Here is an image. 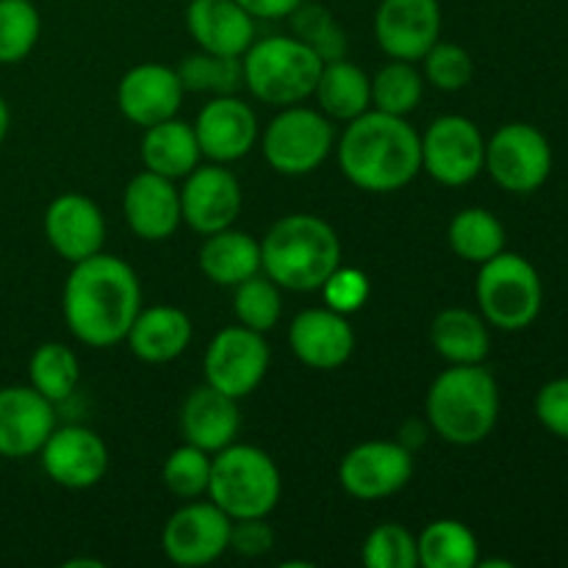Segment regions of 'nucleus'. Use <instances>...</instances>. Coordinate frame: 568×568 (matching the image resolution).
I'll use <instances>...</instances> for the list:
<instances>
[{
    "label": "nucleus",
    "instance_id": "obj_1",
    "mask_svg": "<svg viewBox=\"0 0 568 568\" xmlns=\"http://www.w3.org/2000/svg\"><path fill=\"white\" fill-rule=\"evenodd\" d=\"M61 311L72 336L87 347L125 342L142 311V286L131 266L116 255H89L72 264L61 294Z\"/></svg>",
    "mask_w": 568,
    "mask_h": 568
},
{
    "label": "nucleus",
    "instance_id": "obj_2",
    "mask_svg": "<svg viewBox=\"0 0 568 568\" xmlns=\"http://www.w3.org/2000/svg\"><path fill=\"white\" fill-rule=\"evenodd\" d=\"M338 166L364 192H397L419 175L422 136L405 116L364 111L347 122L338 142Z\"/></svg>",
    "mask_w": 568,
    "mask_h": 568
},
{
    "label": "nucleus",
    "instance_id": "obj_3",
    "mask_svg": "<svg viewBox=\"0 0 568 568\" xmlns=\"http://www.w3.org/2000/svg\"><path fill=\"white\" fill-rule=\"evenodd\" d=\"M338 266L342 242L322 216H283L261 242V272L288 292H316Z\"/></svg>",
    "mask_w": 568,
    "mask_h": 568
},
{
    "label": "nucleus",
    "instance_id": "obj_4",
    "mask_svg": "<svg viewBox=\"0 0 568 568\" xmlns=\"http://www.w3.org/2000/svg\"><path fill=\"white\" fill-rule=\"evenodd\" d=\"M425 410L444 442L475 447L497 427L499 386L483 364H453L433 381Z\"/></svg>",
    "mask_w": 568,
    "mask_h": 568
},
{
    "label": "nucleus",
    "instance_id": "obj_5",
    "mask_svg": "<svg viewBox=\"0 0 568 568\" xmlns=\"http://www.w3.org/2000/svg\"><path fill=\"white\" fill-rule=\"evenodd\" d=\"M281 469L253 444H231L211 458L209 497L236 519H266L281 503Z\"/></svg>",
    "mask_w": 568,
    "mask_h": 568
},
{
    "label": "nucleus",
    "instance_id": "obj_6",
    "mask_svg": "<svg viewBox=\"0 0 568 568\" xmlns=\"http://www.w3.org/2000/svg\"><path fill=\"white\" fill-rule=\"evenodd\" d=\"M325 61L297 37H266L242 55L244 83L270 105H297L311 98Z\"/></svg>",
    "mask_w": 568,
    "mask_h": 568
},
{
    "label": "nucleus",
    "instance_id": "obj_7",
    "mask_svg": "<svg viewBox=\"0 0 568 568\" xmlns=\"http://www.w3.org/2000/svg\"><path fill=\"white\" fill-rule=\"evenodd\" d=\"M477 305L483 320L499 331H525L538 320L544 305V286L538 270L519 253L503 250L480 264L477 275Z\"/></svg>",
    "mask_w": 568,
    "mask_h": 568
},
{
    "label": "nucleus",
    "instance_id": "obj_8",
    "mask_svg": "<svg viewBox=\"0 0 568 568\" xmlns=\"http://www.w3.org/2000/svg\"><path fill=\"white\" fill-rule=\"evenodd\" d=\"M261 148H264L266 164L281 175H311L331 155L333 128L322 111L305 109L300 103L286 105L266 125Z\"/></svg>",
    "mask_w": 568,
    "mask_h": 568
},
{
    "label": "nucleus",
    "instance_id": "obj_9",
    "mask_svg": "<svg viewBox=\"0 0 568 568\" xmlns=\"http://www.w3.org/2000/svg\"><path fill=\"white\" fill-rule=\"evenodd\" d=\"M486 170L505 192H538L552 172L549 139L536 125L508 122L486 142Z\"/></svg>",
    "mask_w": 568,
    "mask_h": 568
},
{
    "label": "nucleus",
    "instance_id": "obj_10",
    "mask_svg": "<svg viewBox=\"0 0 568 568\" xmlns=\"http://www.w3.org/2000/svg\"><path fill=\"white\" fill-rule=\"evenodd\" d=\"M486 166V139L460 114L438 116L422 136V170L444 186H466Z\"/></svg>",
    "mask_w": 568,
    "mask_h": 568
},
{
    "label": "nucleus",
    "instance_id": "obj_11",
    "mask_svg": "<svg viewBox=\"0 0 568 568\" xmlns=\"http://www.w3.org/2000/svg\"><path fill=\"white\" fill-rule=\"evenodd\" d=\"M205 383L231 397L244 399L264 383L270 369V344L264 333L236 325L211 338L203 358Z\"/></svg>",
    "mask_w": 568,
    "mask_h": 568
},
{
    "label": "nucleus",
    "instance_id": "obj_12",
    "mask_svg": "<svg viewBox=\"0 0 568 568\" xmlns=\"http://www.w3.org/2000/svg\"><path fill=\"white\" fill-rule=\"evenodd\" d=\"M233 519L214 503H192L166 519L161 549L178 566H209L231 547Z\"/></svg>",
    "mask_w": 568,
    "mask_h": 568
},
{
    "label": "nucleus",
    "instance_id": "obj_13",
    "mask_svg": "<svg viewBox=\"0 0 568 568\" xmlns=\"http://www.w3.org/2000/svg\"><path fill=\"white\" fill-rule=\"evenodd\" d=\"M414 477V455L399 442H366L349 449L338 466V483L355 499H386Z\"/></svg>",
    "mask_w": 568,
    "mask_h": 568
},
{
    "label": "nucleus",
    "instance_id": "obj_14",
    "mask_svg": "<svg viewBox=\"0 0 568 568\" xmlns=\"http://www.w3.org/2000/svg\"><path fill=\"white\" fill-rule=\"evenodd\" d=\"M242 203V183L222 164L194 166L181 189L183 222L203 236L233 227Z\"/></svg>",
    "mask_w": 568,
    "mask_h": 568
},
{
    "label": "nucleus",
    "instance_id": "obj_15",
    "mask_svg": "<svg viewBox=\"0 0 568 568\" xmlns=\"http://www.w3.org/2000/svg\"><path fill=\"white\" fill-rule=\"evenodd\" d=\"M50 480L61 488H94L109 471V447L94 430L81 425L55 427L39 449Z\"/></svg>",
    "mask_w": 568,
    "mask_h": 568
},
{
    "label": "nucleus",
    "instance_id": "obj_16",
    "mask_svg": "<svg viewBox=\"0 0 568 568\" xmlns=\"http://www.w3.org/2000/svg\"><path fill=\"white\" fill-rule=\"evenodd\" d=\"M442 33L438 0H383L375 14V37L383 53L399 61H422Z\"/></svg>",
    "mask_w": 568,
    "mask_h": 568
},
{
    "label": "nucleus",
    "instance_id": "obj_17",
    "mask_svg": "<svg viewBox=\"0 0 568 568\" xmlns=\"http://www.w3.org/2000/svg\"><path fill=\"white\" fill-rule=\"evenodd\" d=\"M200 153L214 164H231L244 159L258 142V120L244 100L220 94L200 109L194 122Z\"/></svg>",
    "mask_w": 568,
    "mask_h": 568
},
{
    "label": "nucleus",
    "instance_id": "obj_18",
    "mask_svg": "<svg viewBox=\"0 0 568 568\" xmlns=\"http://www.w3.org/2000/svg\"><path fill=\"white\" fill-rule=\"evenodd\" d=\"M55 430L53 403L33 386L0 388V455L31 458Z\"/></svg>",
    "mask_w": 568,
    "mask_h": 568
},
{
    "label": "nucleus",
    "instance_id": "obj_19",
    "mask_svg": "<svg viewBox=\"0 0 568 568\" xmlns=\"http://www.w3.org/2000/svg\"><path fill=\"white\" fill-rule=\"evenodd\" d=\"M183 83L178 70L166 64H139L122 75L116 87V105L133 125L150 128L155 122L172 120L183 103Z\"/></svg>",
    "mask_w": 568,
    "mask_h": 568
},
{
    "label": "nucleus",
    "instance_id": "obj_20",
    "mask_svg": "<svg viewBox=\"0 0 568 568\" xmlns=\"http://www.w3.org/2000/svg\"><path fill=\"white\" fill-rule=\"evenodd\" d=\"M44 236L70 264L103 253L105 220L98 205L75 192L59 194L44 211Z\"/></svg>",
    "mask_w": 568,
    "mask_h": 568
},
{
    "label": "nucleus",
    "instance_id": "obj_21",
    "mask_svg": "<svg viewBox=\"0 0 568 568\" xmlns=\"http://www.w3.org/2000/svg\"><path fill=\"white\" fill-rule=\"evenodd\" d=\"M125 222L144 242H164L183 222L181 189L164 175L144 170L125 186L122 197Z\"/></svg>",
    "mask_w": 568,
    "mask_h": 568
},
{
    "label": "nucleus",
    "instance_id": "obj_22",
    "mask_svg": "<svg viewBox=\"0 0 568 568\" xmlns=\"http://www.w3.org/2000/svg\"><path fill=\"white\" fill-rule=\"evenodd\" d=\"M288 347L300 364L331 372L349 361L355 349V333L338 311L308 308L294 316L288 327Z\"/></svg>",
    "mask_w": 568,
    "mask_h": 568
},
{
    "label": "nucleus",
    "instance_id": "obj_23",
    "mask_svg": "<svg viewBox=\"0 0 568 568\" xmlns=\"http://www.w3.org/2000/svg\"><path fill=\"white\" fill-rule=\"evenodd\" d=\"M186 28L200 50L242 59L255 42V17L236 0H192L186 6Z\"/></svg>",
    "mask_w": 568,
    "mask_h": 568
},
{
    "label": "nucleus",
    "instance_id": "obj_24",
    "mask_svg": "<svg viewBox=\"0 0 568 568\" xmlns=\"http://www.w3.org/2000/svg\"><path fill=\"white\" fill-rule=\"evenodd\" d=\"M239 427H242L239 399L209 386V383L194 388L181 408L183 438H186V444H194L209 455L231 447Z\"/></svg>",
    "mask_w": 568,
    "mask_h": 568
},
{
    "label": "nucleus",
    "instance_id": "obj_25",
    "mask_svg": "<svg viewBox=\"0 0 568 568\" xmlns=\"http://www.w3.org/2000/svg\"><path fill=\"white\" fill-rule=\"evenodd\" d=\"M125 338L131 353L144 364H170L192 344V320L175 305H153L139 311Z\"/></svg>",
    "mask_w": 568,
    "mask_h": 568
},
{
    "label": "nucleus",
    "instance_id": "obj_26",
    "mask_svg": "<svg viewBox=\"0 0 568 568\" xmlns=\"http://www.w3.org/2000/svg\"><path fill=\"white\" fill-rule=\"evenodd\" d=\"M200 270L216 286H239L261 272V244L250 233L233 227L211 233L200 247Z\"/></svg>",
    "mask_w": 568,
    "mask_h": 568
},
{
    "label": "nucleus",
    "instance_id": "obj_27",
    "mask_svg": "<svg viewBox=\"0 0 568 568\" xmlns=\"http://www.w3.org/2000/svg\"><path fill=\"white\" fill-rule=\"evenodd\" d=\"M200 144L194 128L181 120H164L144 128L142 164L144 170L164 175L170 181L186 178L200 164Z\"/></svg>",
    "mask_w": 568,
    "mask_h": 568
},
{
    "label": "nucleus",
    "instance_id": "obj_28",
    "mask_svg": "<svg viewBox=\"0 0 568 568\" xmlns=\"http://www.w3.org/2000/svg\"><path fill=\"white\" fill-rule=\"evenodd\" d=\"M314 94L320 100L322 114H327L331 120L349 122L369 111L372 81L358 64H353L349 59H336L322 64Z\"/></svg>",
    "mask_w": 568,
    "mask_h": 568
},
{
    "label": "nucleus",
    "instance_id": "obj_29",
    "mask_svg": "<svg viewBox=\"0 0 568 568\" xmlns=\"http://www.w3.org/2000/svg\"><path fill=\"white\" fill-rule=\"evenodd\" d=\"M430 342L449 364H483L491 338L483 316L466 308H444L433 320Z\"/></svg>",
    "mask_w": 568,
    "mask_h": 568
},
{
    "label": "nucleus",
    "instance_id": "obj_30",
    "mask_svg": "<svg viewBox=\"0 0 568 568\" xmlns=\"http://www.w3.org/2000/svg\"><path fill=\"white\" fill-rule=\"evenodd\" d=\"M416 549L419 566L425 568H475L480 564L475 532L458 519L430 521L416 538Z\"/></svg>",
    "mask_w": 568,
    "mask_h": 568
},
{
    "label": "nucleus",
    "instance_id": "obj_31",
    "mask_svg": "<svg viewBox=\"0 0 568 568\" xmlns=\"http://www.w3.org/2000/svg\"><path fill=\"white\" fill-rule=\"evenodd\" d=\"M449 247L469 264H486L505 250V225L486 209H464L449 222Z\"/></svg>",
    "mask_w": 568,
    "mask_h": 568
},
{
    "label": "nucleus",
    "instance_id": "obj_32",
    "mask_svg": "<svg viewBox=\"0 0 568 568\" xmlns=\"http://www.w3.org/2000/svg\"><path fill=\"white\" fill-rule=\"evenodd\" d=\"M28 377H31V386L55 405L70 399L72 392L78 388L81 364H78V355L67 344L48 342L33 349Z\"/></svg>",
    "mask_w": 568,
    "mask_h": 568
},
{
    "label": "nucleus",
    "instance_id": "obj_33",
    "mask_svg": "<svg viewBox=\"0 0 568 568\" xmlns=\"http://www.w3.org/2000/svg\"><path fill=\"white\" fill-rule=\"evenodd\" d=\"M178 78H181L186 92H203V94H236V89L244 83L242 59L239 55H220L200 50V53L186 55L178 67Z\"/></svg>",
    "mask_w": 568,
    "mask_h": 568
},
{
    "label": "nucleus",
    "instance_id": "obj_34",
    "mask_svg": "<svg viewBox=\"0 0 568 568\" xmlns=\"http://www.w3.org/2000/svg\"><path fill=\"white\" fill-rule=\"evenodd\" d=\"M288 17H292L294 37L303 44H308L325 64L327 61L347 59V33L338 26L331 9H325L322 3L303 0Z\"/></svg>",
    "mask_w": 568,
    "mask_h": 568
},
{
    "label": "nucleus",
    "instance_id": "obj_35",
    "mask_svg": "<svg viewBox=\"0 0 568 568\" xmlns=\"http://www.w3.org/2000/svg\"><path fill=\"white\" fill-rule=\"evenodd\" d=\"M422 92H425V81L414 61L392 59V64H386L372 78V103L386 114L408 116L419 105Z\"/></svg>",
    "mask_w": 568,
    "mask_h": 568
},
{
    "label": "nucleus",
    "instance_id": "obj_36",
    "mask_svg": "<svg viewBox=\"0 0 568 568\" xmlns=\"http://www.w3.org/2000/svg\"><path fill=\"white\" fill-rule=\"evenodd\" d=\"M233 314L250 331L270 333L283 314L281 286L261 272L247 277L239 286H233Z\"/></svg>",
    "mask_w": 568,
    "mask_h": 568
},
{
    "label": "nucleus",
    "instance_id": "obj_37",
    "mask_svg": "<svg viewBox=\"0 0 568 568\" xmlns=\"http://www.w3.org/2000/svg\"><path fill=\"white\" fill-rule=\"evenodd\" d=\"M42 17L31 0H0V64H17L39 42Z\"/></svg>",
    "mask_w": 568,
    "mask_h": 568
},
{
    "label": "nucleus",
    "instance_id": "obj_38",
    "mask_svg": "<svg viewBox=\"0 0 568 568\" xmlns=\"http://www.w3.org/2000/svg\"><path fill=\"white\" fill-rule=\"evenodd\" d=\"M361 564L366 568H416L419 549L414 532L394 521L375 527L361 547Z\"/></svg>",
    "mask_w": 568,
    "mask_h": 568
},
{
    "label": "nucleus",
    "instance_id": "obj_39",
    "mask_svg": "<svg viewBox=\"0 0 568 568\" xmlns=\"http://www.w3.org/2000/svg\"><path fill=\"white\" fill-rule=\"evenodd\" d=\"M166 491H172L181 499H197L209 491L211 480V455L194 444L172 449L161 469Z\"/></svg>",
    "mask_w": 568,
    "mask_h": 568
},
{
    "label": "nucleus",
    "instance_id": "obj_40",
    "mask_svg": "<svg viewBox=\"0 0 568 568\" xmlns=\"http://www.w3.org/2000/svg\"><path fill=\"white\" fill-rule=\"evenodd\" d=\"M425 78L436 89L444 92H458L475 75V64H471L469 50L453 42H436L425 53Z\"/></svg>",
    "mask_w": 568,
    "mask_h": 568
},
{
    "label": "nucleus",
    "instance_id": "obj_41",
    "mask_svg": "<svg viewBox=\"0 0 568 568\" xmlns=\"http://www.w3.org/2000/svg\"><path fill=\"white\" fill-rule=\"evenodd\" d=\"M322 294H325L327 308L347 316L364 308L366 300H369L372 294V286L369 277L361 270H342V266H338V270L322 283Z\"/></svg>",
    "mask_w": 568,
    "mask_h": 568
},
{
    "label": "nucleus",
    "instance_id": "obj_42",
    "mask_svg": "<svg viewBox=\"0 0 568 568\" xmlns=\"http://www.w3.org/2000/svg\"><path fill=\"white\" fill-rule=\"evenodd\" d=\"M536 416L552 436L568 442V377L549 381L538 392Z\"/></svg>",
    "mask_w": 568,
    "mask_h": 568
},
{
    "label": "nucleus",
    "instance_id": "obj_43",
    "mask_svg": "<svg viewBox=\"0 0 568 568\" xmlns=\"http://www.w3.org/2000/svg\"><path fill=\"white\" fill-rule=\"evenodd\" d=\"M275 547V532L264 519H236L231 525V547L242 558H261Z\"/></svg>",
    "mask_w": 568,
    "mask_h": 568
},
{
    "label": "nucleus",
    "instance_id": "obj_44",
    "mask_svg": "<svg viewBox=\"0 0 568 568\" xmlns=\"http://www.w3.org/2000/svg\"><path fill=\"white\" fill-rule=\"evenodd\" d=\"M250 17L255 20H283L292 14L303 0H236Z\"/></svg>",
    "mask_w": 568,
    "mask_h": 568
},
{
    "label": "nucleus",
    "instance_id": "obj_45",
    "mask_svg": "<svg viewBox=\"0 0 568 568\" xmlns=\"http://www.w3.org/2000/svg\"><path fill=\"white\" fill-rule=\"evenodd\" d=\"M9 125H11V114H9V105H6V100L0 98V144H3L6 133H9Z\"/></svg>",
    "mask_w": 568,
    "mask_h": 568
},
{
    "label": "nucleus",
    "instance_id": "obj_46",
    "mask_svg": "<svg viewBox=\"0 0 568 568\" xmlns=\"http://www.w3.org/2000/svg\"><path fill=\"white\" fill-rule=\"evenodd\" d=\"M78 566H94V568H103V564H100V560H70V564H67V568H78Z\"/></svg>",
    "mask_w": 568,
    "mask_h": 568
}]
</instances>
